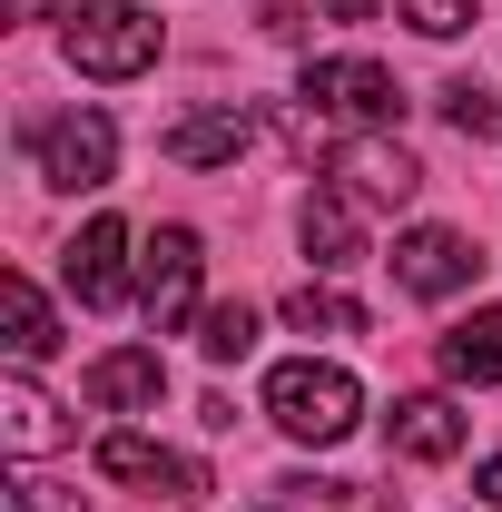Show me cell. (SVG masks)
I'll list each match as a JSON object with an SVG mask.
<instances>
[{"instance_id": "cell-11", "label": "cell", "mask_w": 502, "mask_h": 512, "mask_svg": "<svg viewBox=\"0 0 502 512\" xmlns=\"http://www.w3.org/2000/svg\"><path fill=\"white\" fill-rule=\"evenodd\" d=\"M158 394H168L158 345H109V355L89 365V404H99V414H158Z\"/></svg>"}, {"instance_id": "cell-7", "label": "cell", "mask_w": 502, "mask_h": 512, "mask_svg": "<svg viewBox=\"0 0 502 512\" xmlns=\"http://www.w3.org/2000/svg\"><path fill=\"white\" fill-rule=\"evenodd\" d=\"M60 276H69V296L99 306V316L128 306V296H138V276H128V227H119V217H89V227L60 247Z\"/></svg>"}, {"instance_id": "cell-16", "label": "cell", "mask_w": 502, "mask_h": 512, "mask_svg": "<svg viewBox=\"0 0 502 512\" xmlns=\"http://www.w3.org/2000/svg\"><path fill=\"white\" fill-rule=\"evenodd\" d=\"M443 375L453 384H502V306H473L443 335Z\"/></svg>"}, {"instance_id": "cell-17", "label": "cell", "mask_w": 502, "mask_h": 512, "mask_svg": "<svg viewBox=\"0 0 502 512\" xmlns=\"http://www.w3.org/2000/svg\"><path fill=\"white\" fill-rule=\"evenodd\" d=\"M197 355H207V365L256 355V306H247V296H227V306H207V316H197Z\"/></svg>"}, {"instance_id": "cell-23", "label": "cell", "mask_w": 502, "mask_h": 512, "mask_svg": "<svg viewBox=\"0 0 502 512\" xmlns=\"http://www.w3.org/2000/svg\"><path fill=\"white\" fill-rule=\"evenodd\" d=\"M325 20H375V0H325Z\"/></svg>"}, {"instance_id": "cell-21", "label": "cell", "mask_w": 502, "mask_h": 512, "mask_svg": "<svg viewBox=\"0 0 502 512\" xmlns=\"http://www.w3.org/2000/svg\"><path fill=\"white\" fill-rule=\"evenodd\" d=\"M256 30L266 40H306V0H256Z\"/></svg>"}, {"instance_id": "cell-3", "label": "cell", "mask_w": 502, "mask_h": 512, "mask_svg": "<svg viewBox=\"0 0 502 512\" xmlns=\"http://www.w3.org/2000/svg\"><path fill=\"white\" fill-rule=\"evenodd\" d=\"M20 148L40 158V178L69 197H89V188H109L119 178V128H109V109H69V119H30L20 128Z\"/></svg>"}, {"instance_id": "cell-12", "label": "cell", "mask_w": 502, "mask_h": 512, "mask_svg": "<svg viewBox=\"0 0 502 512\" xmlns=\"http://www.w3.org/2000/svg\"><path fill=\"white\" fill-rule=\"evenodd\" d=\"M414 188H424V168H414L384 128L345 148V197H355V207H414Z\"/></svg>"}, {"instance_id": "cell-9", "label": "cell", "mask_w": 502, "mask_h": 512, "mask_svg": "<svg viewBox=\"0 0 502 512\" xmlns=\"http://www.w3.org/2000/svg\"><path fill=\"white\" fill-rule=\"evenodd\" d=\"M247 138H256V119L227 99V109H188V119H168V128H158V158H178V168H237Z\"/></svg>"}, {"instance_id": "cell-20", "label": "cell", "mask_w": 502, "mask_h": 512, "mask_svg": "<svg viewBox=\"0 0 502 512\" xmlns=\"http://www.w3.org/2000/svg\"><path fill=\"white\" fill-rule=\"evenodd\" d=\"M394 10H404L424 40H463V30L483 20V0H394Z\"/></svg>"}, {"instance_id": "cell-18", "label": "cell", "mask_w": 502, "mask_h": 512, "mask_svg": "<svg viewBox=\"0 0 502 512\" xmlns=\"http://www.w3.org/2000/svg\"><path fill=\"white\" fill-rule=\"evenodd\" d=\"M286 325H296V335H365V306L335 296V286H296V296H286Z\"/></svg>"}, {"instance_id": "cell-1", "label": "cell", "mask_w": 502, "mask_h": 512, "mask_svg": "<svg viewBox=\"0 0 502 512\" xmlns=\"http://www.w3.org/2000/svg\"><path fill=\"white\" fill-rule=\"evenodd\" d=\"M158 10H138V0H79L60 30V50L79 79H138V69H158Z\"/></svg>"}, {"instance_id": "cell-14", "label": "cell", "mask_w": 502, "mask_h": 512, "mask_svg": "<svg viewBox=\"0 0 502 512\" xmlns=\"http://www.w3.org/2000/svg\"><path fill=\"white\" fill-rule=\"evenodd\" d=\"M296 237H306V256L325 266V276L365 266V227H355V197H345V188H315L306 217H296Z\"/></svg>"}, {"instance_id": "cell-2", "label": "cell", "mask_w": 502, "mask_h": 512, "mask_svg": "<svg viewBox=\"0 0 502 512\" xmlns=\"http://www.w3.org/2000/svg\"><path fill=\"white\" fill-rule=\"evenodd\" d=\"M266 414H276L296 444H345V434H355V414H365V394H355L345 365L296 355V365H276V375H266Z\"/></svg>"}, {"instance_id": "cell-6", "label": "cell", "mask_w": 502, "mask_h": 512, "mask_svg": "<svg viewBox=\"0 0 502 512\" xmlns=\"http://www.w3.org/2000/svg\"><path fill=\"white\" fill-rule=\"evenodd\" d=\"M473 276H483V256H473L463 227H404V237H394V286H404V296H424V306L463 296Z\"/></svg>"}, {"instance_id": "cell-8", "label": "cell", "mask_w": 502, "mask_h": 512, "mask_svg": "<svg viewBox=\"0 0 502 512\" xmlns=\"http://www.w3.org/2000/svg\"><path fill=\"white\" fill-rule=\"evenodd\" d=\"M197 227H158L148 237V266H138V306H148V325L158 335H178V325L197 316Z\"/></svg>"}, {"instance_id": "cell-10", "label": "cell", "mask_w": 502, "mask_h": 512, "mask_svg": "<svg viewBox=\"0 0 502 512\" xmlns=\"http://www.w3.org/2000/svg\"><path fill=\"white\" fill-rule=\"evenodd\" d=\"M463 434H473V424H463V404H453V394H404V404L384 414V444L404 453V463H453Z\"/></svg>"}, {"instance_id": "cell-13", "label": "cell", "mask_w": 502, "mask_h": 512, "mask_svg": "<svg viewBox=\"0 0 502 512\" xmlns=\"http://www.w3.org/2000/svg\"><path fill=\"white\" fill-rule=\"evenodd\" d=\"M0 444L20 453V463H40V453L69 444V414H60L30 375H0Z\"/></svg>"}, {"instance_id": "cell-5", "label": "cell", "mask_w": 502, "mask_h": 512, "mask_svg": "<svg viewBox=\"0 0 502 512\" xmlns=\"http://www.w3.org/2000/svg\"><path fill=\"white\" fill-rule=\"evenodd\" d=\"M99 473H109V483H138V493H168V503H207V493H217L197 453L158 444V434H128V424L99 434Z\"/></svg>"}, {"instance_id": "cell-22", "label": "cell", "mask_w": 502, "mask_h": 512, "mask_svg": "<svg viewBox=\"0 0 502 512\" xmlns=\"http://www.w3.org/2000/svg\"><path fill=\"white\" fill-rule=\"evenodd\" d=\"M473 493H483V503L502 512V453H493V463H473Z\"/></svg>"}, {"instance_id": "cell-4", "label": "cell", "mask_w": 502, "mask_h": 512, "mask_svg": "<svg viewBox=\"0 0 502 512\" xmlns=\"http://www.w3.org/2000/svg\"><path fill=\"white\" fill-rule=\"evenodd\" d=\"M296 99L315 119H345V128H394V109H404V89H394L384 60H306Z\"/></svg>"}, {"instance_id": "cell-19", "label": "cell", "mask_w": 502, "mask_h": 512, "mask_svg": "<svg viewBox=\"0 0 502 512\" xmlns=\"http://www.w3.org/2000/svg\"><path fill=\"white\" fill-rule=\"evenodd\" d=\"M443 119L463 128V138H493V128H502V99L483 89V79H443Z\"/></svg>"}, {"instance_id": "cell-15", "label": "cell", "mask_w": 502, "mask_h": 512, "mask_svg": "<svg viewBox=\"0 0 502 512\" xmlns=\"http://www.w3.org/2000/svg\"><path fill=\"white\" fill-rule=\"evenodd\" d=\"M0 325H10V355H20V365L60 355V316H50V296H40V286H30L20 266L0 276Z\"/></svg>"}]
</instances>
